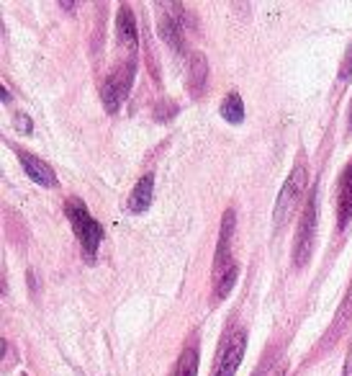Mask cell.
<instances>
[{
    "mask_svg": "<svg viewBox=\"0 0 352 376\" xmlns=\"http://www.w3.org/2000/svg\"><path fill=\"white\" fill-rule=\"evenodd\" d=\"M232 232H234V212L224 214V222H221V232H218V245H216V258H213V297L216 299H226L232 294L234 284H237V276H240V268H237V261L232 256Z\"/></svg>",
    "mask_w": 352,
    "mask_h": 376,
    "instance_id": "6da1fadb",
    "label": "cell"
},
{
    "mask_svg": "<svg viewBox=\"0 0 352 376\" xmlns=\"http://www.w3.org/2000/svg\"><path fill=\"white\" fill-rule=\"evenodd\" d=\"M306 186H309V171H306V157H298V163L293 165L291 176L286 178L281 193H278V201H275L273 209V224L275 229L286 227L291 222V217L296 214V209L301 206L303 193H306Z\"/></svg>",
    "mask_w": 352,
    "mask_h": 376,
    "instance_id": "7a4b0ae2",
    "label": "cell"
},
{
    "mask_svg": "<svg viewBox=\"0 0 352 376\" xmlns=\"http://www.w3.org/2000/svg\"><path fill=\"white\" fill-rule=\"evenodd\" d=\"M64 214H67V220L72 222V229L78 234L83 256L88 258V261H95L98 245H100V240H103V227H100V222L93 220L90 212H88V206L80 199H67Z\"/></svg>",
    "mask_w": 352,
    "mask_h": 376,
    "instance_id": "3957f363",
    "label": "cell"
},
{
    "mask_svg": "<svg viewBox=\"0 0 352 376\" xmlns=\"http://www.w3.org/2000/svg\"><path fill=\"white\" fill-rule=\"evenodd\" d=\"M134 72L136 64L129 59L127 64H121L111 72L100 88V98H103V106H106L108 114H116L121 108V103L127 101L129 91H131V83H134Z\"/></svg>",
    "mask_w": 352,
    "mask_h": 376,
    "instance_id": "277c9868",
    "label": "cell"
},
{
    "mask_svg": "<svg viewBox=\"0 0 352 376\" xmlns=\"http://www.w3.org/2000/svg\"><path fill=\"white\" fill-rule=\"evenodd\" d=\"M314 237H317V191L311 193L309 204L303 209L301 222L296 229V242H293V263L296 266H306L314 250Z\"/></svg>",
    "mask_w": 352,
    "mask_h": 376,
    "instance_id": "5b68a950",
    "label": "cell"
},
{
    "mask_svg": "<svg viewBox=\"0 0 352 376\" xmlns=\"http://www.w3.org/2000/svg\"><path fill=\"white\" fill-rule=\"evenodd\" d=\"M245 348H247V335L242 330L232 333L221 346V353L216 358V366H213L211 376H234L240 369L242 358H245Z\"/></svg>",
    "mask_w": 352,
    "mask_h": 376,
    "instance_id": "8992f818",
    "label": "cell"
},
{
    "mask_svg": "<svg viewBox=\"0 0 352 376\" xmlns=\"http://www.w3.org/2000/svg\"><path fill=\"white\" fill-rule=\"evenodd\" d=\"M18 160H21L26 176L31 178V181H36V186H44V188H54L57 186V173L52 171V165L44 163L42 157L18 149Z\"/></svg>",
    "mask_w": 352,
    "mask_h": 376,
    "instance_id": "52a82bcc",
    "label": "cell"
},
{
    "mask_svg": "<svg viewBox=\"0 0 352 376\" xmlns=\"http://www.w3.org/2000/svg\"><path fill=\"white\" fill-rule=\"evenodd\" d=\"M350 220H352V160L345 171H342V176H339V188H337V224H339V229H345Z\"/></svg>",
    "mask_w": 352,
    "mask_h": 376,
    "instance_id": "ba28073f",
    "label": "cell"
},
{
    "mask_svg": "<svg viewBox=\"0 0 352 376\" xmlns=\"http://www.w3.org/2000/svg\"><path fill=\"white\" fill-rule=\"evenodd\" d=\"M152 196H155V176L152 173H147V176H141L139 181H136V186L131 188V193H129V212L131 214H144L149 209V204H152Z\"/></svg>",
    "mask_w": 352,
    "mask_h": 376,
    "instance_id": "9c48e42d",
    "label": "cell"
},
{
    "mask_svg": "<svg viewBox=\"0 0 352 376\" xmlns=\"http://www.w3.org/2000/svg\"><path fill=\"white\" fill-rule=\"evenodd\" d=\"M116 34H119V42L124 44V47H129V50H134L136 47V21L129 6L119 8V16H116Z\"/></svg>",
    "mask_w": 352,
    "mask_h": 376,
    "instance_id": "30bf717a",
    "label": "cell"
},
{
    "mask_svg": "<svg viewBox=\"0 0 352 376\" xmlns=\"http://www.w3.org/2000/svg\"><path fill=\"white\" fill-rule=\"evenodd\" d=\"M221 116H224L229 124H242L245 119V103H242V96L240 93H229L224 101H221Z\"/></svg>",
    "mask_w": 352,
    "mask_h": 376,
    "instance_id": "8fae6325",
    "label": "cell"
},
{
    "mask_svg": "<svg viewBox=\"0 0 352 376\" xmlns=\"http://www.w3.org/2000/svg\"><path fill=\"white\" fill-rule=\"evenodd\" d=\"M196 371H198V351L196 348H188V351H183L180 361H177L175 376H196Z\"/></svg>",
    "mask_w": 352,
    "mask_h": 376,
    "instance_id": "7c38bea8",
    "label": "cell"
},
{
    "mask_svg": "<svg viewBox=\"0 0 352 376\" xmlns=\"http://www.w3.org/2000/svg\"><path fill=\"white\" fill-rule=\"evenodd\" d=\"M206 75H209V67H206V57L196 55L190 59V86L193 88H204Z\"/></svg>",
    "mask_w": 352,
    "mask_h": 376,
    "instance_id": "4fadbf2b",
    "label": "cell"
},
{
    "mask_svg": "<svg viewBox=\"0 0 352 376\" xmlns=\"http://www.w3.org/2000/svg\"><path fill=\"white\" fill-rule=\"evenodd\" d=\"M352 75V44L350 50H347L345 59H342V67H339V80H347Z\"/></svg>",
    "mask_w": 352,
    "mask_h": 376,
    "instance_id": "5bb4252c",
    "label": "cell"
},
{
    "mask_svg": "<svg viewBox=\"0 0 352 376\" xmlns=\"http://www.w3.org/2000/svg\"><path fill=\"white\" fill-rule=\"evenodd\" d=\"M13 121H16V127L21 129L23 135H31V119H28L26 114H16Z\"/></svg>",
    "mask_w": 352,
    "mask_h": 376,
    "instance_id": "9a60e30c",
    "label": "cell"
},
{
    "mask_svg": "<svg viewBox=\"0 0 352 376\" xmlns=\"http://www.w3.org/2000/svg\"><path fill=\"white\" fill-rule=\"evenodd\" d=\"M345 376H352V351L347 355V366H345Z\"/></svg>",
    "mask_w": 352,
    "mask_h": 376,
    "instance_id": "2e32d148",
    "label": "cell"
},
{
    "mask_svg": "<svg viewBox=\"0 0 352 376\" xmlns=\"http://www.w3.org/2000/svg\"><path fill=\"white\" fill-rule=\"evenodd\" d=\"M350 121H352V114H350Z\"/></svg>",
    "mask_w": 352,
    "mask_h": 376,
    "instance_id": "e0dca14e",
    "label": "cell"
}]
</instances>
